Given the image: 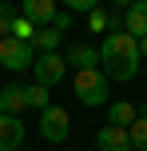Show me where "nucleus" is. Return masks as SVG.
Segmentation results:
<instances>
[{"label": "nucleus", "instance_id": "nucleus-1", "mask_svg": "<svg viewBox=\"0 0 147 151\" xmlns=\"http://www.w3.org/2000/svg\"><path fill=\"white\" fill-rule=\"evenodd\" d=\"M139 40H131L127 32H108L100 48V72L115 83H131L139 76Z\"/></svg>", "mask_w": 147, "mask_h": 151}, {"label": "nucleus", "instance_id": "nucleus-2", "mask_svg": "<svg viewBox=\"0 0 147 151\" xmlns=\"http://www.w3.org/2000/svg\"><path fill=\"white\" fill-rule=\"evenodd\" d=\"M72 91H76V99L84 107H108L111 80L100 68H87V72H76V76H72Z\"/></svg>", "mask_w": 147, "mask_h": 151}, {"label": "nucleus", "instance_id": "nucleus-3", "mask_svg": "<svg viewBox=\"0 0 147 151\" xmlns=\"http://www.w3.org/2000/svg\"><path fill=\"white\" fill-rule=\"evenodd\" d=\"M68 135H72V115H68V107L48 104L44 111H40V139H48V143H64Z\"/></svg>", "mask_w": 147, "mask_h": 151}, {"label": "nucleus", "instance_id": "nucleus-4", "mask_svg": "<svg viewBox=\"0 0 147 151\" xmlns=\"http://www.w3.org/2000/svg\"><path fill=\"white\" fill-rule=\"evenodd\" d=\"M32 72H36V83H40V88H56V83L64 80V72H68L64 52H40L36 60H32Z\"/></svg>", "mask_w": 147, "mask_h": 151}, {"label": "nucleus", "instance_id": "nucleus-5", "mask_svg": "<svg viewBox=\"0 0 147 151\" xmlns=\"http://www.w3.org/2000/svg\"><path fill=\"white\" fill-rule=\"evenodd\" d=\"M32 60H36V48H32V44L12 40V36L0 40V64H4L8 72H24V68H32Z\"/></svg>", "mask_w": 147, "mask_h": 151}, {"label": "nucleus", "instance_id": "nucleus-6", "mask_svg": "<svg viewBox=\"0 0 147 151\" xmlns=\"http://www.w3.org/2000/svg\"><path fill=\"white\" fill-rule=\"evenodd\" d=\"M64 64L76 72H87V68H100V48L92 44H68V52H64Z\"/></svg>", "mask_w": 147, "mask_h": 151}, {"label": "nucleus", "instance_id": "nucleus-7", "mask_svg": "<svg viewBox=\"0 0 147 151\" xmlns=\"http://www.w3.org/2000/svg\"><path fill=\"white\" fill-rule=\"evenodd\" d=\"M119 28H123L131 40L147 36V0H135L131 8H123V24H119Z\"/></svg>", "mask_w": 147, "mask_h": 151}, {"label": "nucleus", "instance_id": "nucleus-8", "mask_svg": "<svg viewBox=\"0 0 147 151\" xmlns=\"http://www.w3.org/2000/svg\"><path fill=\"white\" fill-rule=\"evenodd\" d=\"M20 16L32 20L36 28H48L56 16V0H20Z\"/></svg>", "mask_w": 147, "mask_h": 151}, {"label": "nucleus", "instance_id": "nucleus-9", "mask_svg": "<svg viewBox=\"0 0 147 151\" xmlns=\"http://www.w3.org/2000/svg\"><path fill=\"white\" fill-rule=\"evenodd\" d=\"M95 147H100V151H131L127 127H111V123H103L100 135H95Z\"/></svg>", "mask_w": 147, "mask_h": 151}, {"label": "nucleus", "instance_id": "nucleus-10", "mask_svg": "<svg viewBox=\"0 0 147 151\" xmlns=\"http://www.w3.org/2000/svg\"><path fill=\"white\" fill-rule=\"evenodd\" d=\"M24 143V123L20 115H0V151H16Z\"/></svg>", "mask_w": 147, "mask_h": 151}, {"label": "nucleus", "instance_id": "nucleus-11", "mask_svg": "<svg viewBox=\"0 0 147 151\" xmlns=\"http://www.w3.org/2000/svg\"><path fill=\"white\" fill-rule=\"evenodd\" d=\"M20 111H28L24 83H8V88H0V115H20Z\"/></svg>", "mask_w": 147, "mask_h": 151}, {"label": "nucleus", "instance_id": "nucleus-12", "mask_svg": "<svg viewBox=\"0 0 147 151\" xmlns=\"http://www.w3.org/2000/svg\"><path fill=\"white\" fill-rule=\"evenodd\" d=\"M108 123H111V127H131V123H135V104H127V99L108 104Z\"/></svg>", "mask_w": 147, "mask_h": 151}, {"label": "nucleus", "instance_id": "nucleus-13", "mask_svg": "<svg viewBox=\"0 0 147 151\" xmlns=\"http://www.w3.org/2000/svg\"><path fill=\"white\" fill-rule=\"evenodd\" d=\"M60 44H64V32H56V28H36V36H32L36 52H60Z\"/></svg>", "mask_w": 147, "mask_h": 151}, {"label": "nucleus", "instance_id": "nucleus-14", "mask_svg": "<svg viewBox=\"0 0 147 151\" xmlns=\"http://www.w3.org/2000/svg\"><path fill=\"white\" fill-rule=\"evenodd\" d=\"M127 139H131V151H147V115H135V123L127 127Z\"/></svg>", "mask_w": 147, "mask_h": 151}, {"label": "nucleus", "instance_id": "nucleus-15", "mask_svg": "<svg viewBox=\"0 0 147 151\" xmlns=\"http://www.w3.org/2000/svg\"><path fill=\"white\" fill-rule=\"evenodd\" d=\"M24 99H28V107H36V111H44L52 99H48V88H40V83H28L24 88Z\"/></svg>", "mask_w": 147, "mask_h": 151}, {"label": "nucleus", "instance_id": "nucleus-16", "mask_svg": "<svg viewBox=\"0 0 147 151\" xmlns=\"http://www.w3.org/2000/svg\"><path fill=\"white\" fill-rule=\"evenodd\" d=\"M32 36H36V24H32V20H24V16L16 12V20H12V40H24V44H32Z\"/></svg>", "mask_w": 147, "mask_h": 151}, {"label": "nucleus", "instance_id": "nucleus-17", "mask_svg": "<svg viewBox=\"0 0 147 151\" xmlns=\"http://www.w3.org/2000/svg\"><path fill=\"white\" fill-rule=\"evenodd\" d=\"M12 20H16L12 4H0V40H4V36H12Z\"/></svg>", "mask_w": 147, "mask_h": 151}, {"label": "nucleus", "instance_id": "nucleus-18", "mask_svg": "<svg viewBox=\"0 0 147 151\" xmlns=\"http://www.w3.org/2000/svg\"><path fill=\"white\" fill-rule=\"evenodd\" d=\"M64 8H68V12H95V4H100V0H60Z\"/></svg>", "mask_w": 147, "mask_h": 151}, {"label": "nucleus", "instance_id": "nucleus-19", "mask_svg": "<svg viewBox=\"0 0 147 151\" xmlns=\"http://www.w3.org/2000/svg\"><path fill=\"white\" fill-rule=\"evenodd\" d=\"M87 28H92V32H103V28H111L108 12H92V16H87Z\"/></svg>", "mask_w": 147, "mask_h": 151}, {"label": "nucleus", "instance_id": "nucleus-20", "mask_svg": "<svg viewBox=\"0 0 147 151\" xmlns=\"http://www.w3.org/2000/svg\"><path fill=\"white\" fill-rule=\"evenodd\" d=\"M48 28H56V32H68V28H72V12H56Z\"/></svg>", "mask_w": 147, "mask_h": 151}, {"label": "nucleus", "instance_id": "nucleus-21", "mask_svg": "<svg viewBox=\"0 0 147 151\" xmlns=\"http://www.w3.org/2000/svg\"><path fill=\"white\" fill-rule=\"evenodd\" d=\"M139 60H147V36L139 40Z\"/></svg>", "mask_w": 147, "mask_h": 151}, {"label": "nucleus", "instance_id": "nucleus-22", "mask_svg": "<svg viewBox=\"0 0 147 151\" xmlns=\"http://www.w3.org/2000/svg\"><path fill=\"white\" fill-rule=\"evenodd\" d=\"M111 4H119V8H131V4H135V0H111Z\"/></svg>", "mask_w": 147, "mask_h": 151}, {"label": "nucleus", "instance_id": "nucleus-23", "mask_svg": "<svg viewBox=\"0 0 147 151\" xmlns=\"http://www.w3.org/2000/svg\"><path fill=\"white\" fill-rule=\"evenodd\" d=\"M0 4H12V0H0Z\"/></svg>", "mask_w": 147, "mask_h": 151}]
</instances>
